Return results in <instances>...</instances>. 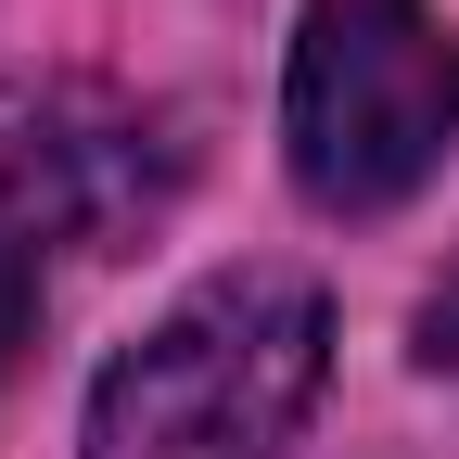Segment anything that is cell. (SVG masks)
Returning a JSON list of instances; mask_svg holds the SVG:
<instances>
[{
  "instance_id": "cell-1",
  "label": "cell",
  "mask_w": 459,
  "mask_h": 459,
  "mask_svg": "<svg viewBox=\"0 0 459 459\" xmlns=\"http://www.w3.org/2000/svg\"><path fill=\"white\" fill-rule=\"evenodd\" d=\"M332 383V307L294 268L179 294L90 395V459H281Z\"/></svg>"
},
{
  "instance_id": "cell-4",
  "label": "cell",
  "mask_w": 459,
  "mask_h": 459,
  "mask_svg": "<svg viewBox=\"0 0 459 459\" xmlns=\"http://www.w3.org/2000/svg\"><path fill=\"white\" fill-rule=\"evenodd\" d=\"M26 319H39V268H26V243H13V230H0V370H13Z\"/></svg>"
},
{
  "instance_id": "cell-2",
  "label": "cell",
  "mask_w": 459,
  "mask_h": 459,
  "mask_svg": "<svg viewBox=\"0 0 459 459\" xmlns=\"http://www.w3.org/2000/svg\"><path fill=\"white\" fill-rule=\"evenodd\" d=\"M281 128H294L307 204H332V217L409 204L459 141V39L421 0H307Z\"/></svg>"
},
{
  "instance_id": "cell-3",
  "label": "cell",
  "mask_w": 459,
  "mask_h": 459,
  "mask_svg": "<svg viewBox=\"0 0 459 459\" xmlns=\"http://www.w3.org/2000/svg\"><path fill=\"white\" fill-rule=\"evenodd\" d=\"M90 166H102V179H128V192L166 179L153 128H128L115 102H90V128H77V102H65V90H39V102L0 115V192H13V217H39V230H90V204H77Z\"/></svg>"
}]
</instances>
